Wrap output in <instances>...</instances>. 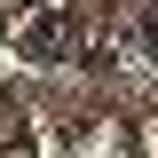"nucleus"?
<instances>
[{"label":"nucleus","instance_id":"obj_1","mask_svg":"<svg viewBox=\"0 0 158 158\" xmlns=\"http://www.w3.org/2000/svg\"><path fill=\"white\" fill-rule=\"evenodd\" d=\"M16 40H24V56H32V63H63V56H71V32H63L56 16H40V8L16 24Z\"/></svg>","mask_w":158,"mask_h":158},{"label":"nucleus","instance_id":"obj_2","mask_svg":"<svg viewBox=\"0 0 158 158\" xmlns=\"http://www.w3.org/2000/svg\"><path fill=\"white\" fill-rule=\"evenodd\" d=\"M142 48H158V8H142Z\"/></svg>","mask_w":158,"mask_h":158}]
</instances>
